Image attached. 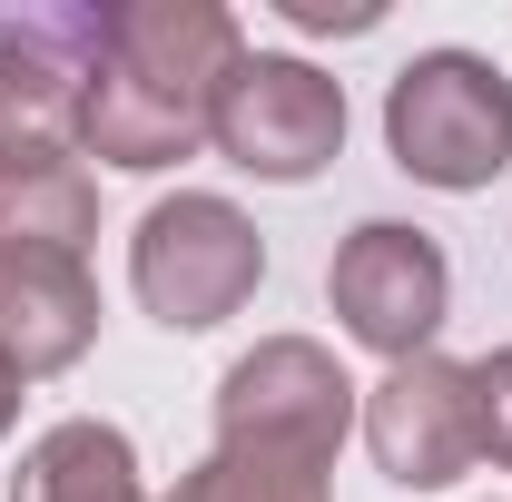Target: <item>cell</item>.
<instances>
[{
    "label": "cell",
    "instance_id": "277c9868",
    "mask_svg": "<svg viewBox=\"0 0 512 502\" xmlns=\"http://www.w3.org/2000/svg\"><path fill=\"white\" fill-rule=\"evenodd\" d=\"M109 60V0H0V148H79Z\"/></svg>",
    "mask_w": 512,
    "mask_h": 502
},
{
    "label": "cell",
    "instance_id": "52a82bcc",
    "mask_svg": "<svg viewBox=\"0 0 512 502\" xmlns=\"http://www.w3.org/2000/svg\"><path fill=\"white\" fill-rule=\"evenodd\" d=\"M325 296H335V315H345L355 345H375L384 365H414V355H434V325L453 306V266H444V247L424 227L365 217L335 247V266H325Z\"/></svg>",
    "mask_w": 512,
    "mask_h": 502
},
{
    "label": "cell",
    "instance_id": "9a60e30c",
    "mask_svg": "<svg viewBox=\"0 0 512 502\" xmlns=\"http://www.w3.org/2000/svg\"><path fill=\"white\" fill-rule=\"evenodd\" d=\"M10 414H20V384L0 375V434H10Z\"/></svg>",
    "mask_w": 512,
    "mask_h": 502
},
{
    "label": "cell",
    "instance_id": "ba28073f",
    "mask_svg": "<svg viewBox=\"0 0 512 502\" xmlns=\"http://www.w3.org/2000/svg\"><path fill=\"white\" fill-rule=\"evenodd\" d=\"M365 443L404 493H444L483 463V424H473V365L453 355H414L384 365V384L365 394Z\"/></svg>",
    "mask_w": 512,
    "mask_h": 502
},
{
    "label": "cell",
    "instance_id": "3957f363",
    "mask_svg": "<svg viewBox=\"0 0 512 502\" xmlns=\"http://www.w3.org/2000/svg\"><path fill=\"white\" fill-rule=\"evenodd\" d=\"M256 276H266L256 217L227 207V197H207V188L158 197V207L138 217V237H128V286H138V306L158 315L168 335L227 325V315L256 296Z\"/></svg>",
    "mask_w": 512,
    "mask_h": 502
},
{
    "label": "cell",
    "instance_id": "30bf717a",
    "mask_svg": "<svg viewBox=\"0 0 512 502\" xmlns=\"http://www.w3.org/2000/svg\"><path fill=\"white\" fill-rule=\"evenodd\" d=\"M99 188L79 148H0V256H89Z\"/></svg>",
    "mask_w": 512,
    "mask_h": 502
},
{
    "label": "cell",
    "instance_id": "6da1fadb",
    "mask_svg": "<svg viewBox=\"0 0 512 502\" xmlns=\"http://www.w3.org/2000/svg\"><path fill=\"white\" fill-rule=\"evenodd\" d=\"M237 60H247V30L217 0H109V60L79 109V148L128 178L197 158Z\"/></svg>",
    "mask_w": 512,
    "mask_h": 502
},
{
    "label": "cell",
    "instance_id": "8fae6325",
    "mask_svg": "<svg viewBox=\"0 0 512 502\" xmlns=\"http://www.w3.org/2000/svg\"><path fill=\"white\" fill-rule=\"evenodd\" d=\"M10 502H148V483H138V453H128L119 424L69 414V424H50V434L20 453Z\"/></svg>",
    "mask_w": 512,
    "mask_h": 502
},
{
    "label": "cell",
    "instance_id": "7c38bea8",
    "mask_svg": "<svg viewBox=\"0 0 512 502\" xmlns=\"http://www.w3.org/2000/svg\"><path fill=\"white\" fill-rule=\"evenodd\" d=\"M168 502H325V463L256 453V443H217L197 473H178Z\"/></svg>",
    "mask_w": 512,
    "mask_h": 502
},
{
    "label": "cell",
    "instance_id": "5b68a950",
    "mask_svg": "<svg viewBox=\"0 0 512 502\" xmlns=\"http://www.w3.org/2000/svg\"><path fill=\"white\" fill-rule=\"evenodd\" d=\"M355 414H365L355 404V375L325 355L316 335H266L217 384V443L296 453V463H335L345 434H355Z\"/></svg>",
    "mask_w": 512,
    "mask_h": 502
},
{
    "label": "cell",
    "instance_id": "7a4b0ae2",
    "mask_svg": "<svg viewBox=\"0 0 512 502\" xmlns=\"http://www.w3.org/2000/svg\"><path fill=\"white\" fill-rule=\"evenodd\" d=\"M384 148L424 188H453V197L493 188L512 168V79L493 60H473V50L404 60L394 89H384Z\"/></svg>",
    "mask_w": 512,
    "mask_h": 502
},
{
    "label": "cell",
    "instance_id": "9c48e42d",
    "mask_svg": "<svg viewBox=\"0 0 512 502\" xmlns=\"http://www.w3.org/2000/svg\"><path fill=\"white\" fill-rule=\"evenodd\" d=\"M99 345V286L79 256H0V375L40 384Z\"/></svg>",
    "mask_w": 512,
    "mask_h": 502
},
{
    "label": "cell",
    "instance_id": "8992f818",
    "mask_svg": "<svg viewBox=\"0 0 512 502\" xmlns=\"http://www.w3.org/2000/svg\"><path fill=\"white\" fill-rule=\"evenodd\" d=\"M207 138L247 168V178H276V188H296V178H316L325 158L345 148V89L325 79L316 60H286V50H247L237 79L217 89V119Z\"/></svg>",
    "mask_w": 512,
    "mask_h": 502
},
{
    "label": "cell",
    "instance_id": "5bb4252c",
    "mask_svg": "<svg viewBox=\"0 0 512 502\" xmlns=\"http://www.w3.org/2000/svg\"><path fill=\"white\" fill-rule=\"evenodd\" d=\"M286 20H296V30H375L384 10L375 0H286Z\"/></svg>",
    "mask_w": 512,
    "mask_h": 502
},
{
    "label": "cell",
    "instance_id": "4fadbf2b",
    "mask_svg": "<svg viewBox=\"0 0 512 502\" xmlns=\"http://www.w3.org/2000/svg\"><path fill=\"white\" fill-rule=\"evenodd\" d=\"M473 424H483V463L512 473V345L473 365Z\"/></svg>",
    "mask_w": 512,
    "mask_h": 502
}]
</instances>
